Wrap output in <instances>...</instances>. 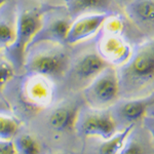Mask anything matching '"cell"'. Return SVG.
Here are the masks:
<instances>
[{
  "instance_id": "1",
  "label": "cell",
  "mask_w": 154,
  "mask_h": 154,
  "mask_svg": "<svg viewBox=\"0 0 154 154\" xmlns=\"http://www.w3.org/2000/svg\"><path fill=\"white\" fill-rule=\"evenodd\" d=\"M120 89L139 91L154 80V39L139 46L118 73Z\"/></svg>"
},
{
  "instance_id": "2",
  "label": "cell",
  "mask_w": 154,
  "mask_h": 154,
  "mask_svg": "<svg viewBox=\"0 0 154 154\" xmlns=\"http://www.w3.org/2000/svg\"><path fill=\"white\" fill-rule=\"evenodd\" d=\"M43 23V16L37 9H24L18 11L16 36L14 42L4 49L7 61L14 68H22L24 65L27 48Z\"/></svg>"
},
{
  "instance_id": "3",
  "label": "cell",
  "mask_w": 154,
  "mask_h": 154,
  "mask_svg": "<svg viewBox=\"0 0 154 154\" xmlns=\"http://www.w3.org/2000/svg\"><path fill=\"white\" fill-rule=\"evenodd\" d=\"M119 93L120 85L118 73L109 65L83 89V97L91 107L102 109L114 104Z\"/></svg>"
},
{
  "instance_id": "4",
  "label": "cell",
  "mask_w": 154,
  "mask_h": 154,
  "mask_svg": "<svg viewBox=\"0 0 154 154\" xmlns=\"http://www.w3.org/2000/svg\"><path fill=\"white\" fill-rule=\"evenodd\" d=\"M68 64L69 59L65 51L54 48L26 56L23 68L27 74H39L48 78H56L64 74Z\"/></svg>"
},
{
  "instance_id": "5",
  "label": "cell",
  "mask_w": 154,
  "mask_h": 154,
  "mask_svg": "<svg viewBox=\"0 0 154 154\" xmlns=\"http://www.w3.org/2000/svg\"><path fill=\"white\" fill-rule=\"evenodd\" d=\"M76 131L84 137H97L107 140L116 133V121L111 114L104 111H93L78 114Z\"/></svg>"
},
{
  "instance_id": "6",
  "label": "cell",
  "mask_w": 154,
  "mask_h": 154,
  "mask_svg": "<svg viewBox=\"0 0 154 154\" xmlns=\"http://www.w3.org/2000/svg\"><path fill=\"white\" fill-rule=\"evenodd\" d=\"M54 88L51 78L39 74H27L22 85V98L34 108L48 107L51 103Z\"/></svg>"
},
{
  "instance_id": "7",
  "label": "cell",
  "mask_w": 154,
  "mask_h": 154,
  "mask_svg": "<svg viewBox=\"0 0 154 154\" xmlns=\"http://www.w3.org/2000/svg\"><path fill=\"white\" fill-rule=\"evenodd\" d=\"M98 54L111 65H123L131 54V48L120 34L104 30L97 43Z\"/></svg>"
},
{
  "instance_id": "8",
  "label": "cell",
  "mask_w": 154,
  "mask_h": 154,
  "mask_svg": "<svg viewBox=\"0 0 154 154\" xmlns=\"http://www.w3.org/2000/svg\"><path fill=\"white\" fill-rule=\"evenodd\" d=\"M110 16L111 14L108 12H101L78 17L71 23L65 42L68 44H75L91 38L100 31L105 21Z\"/></svg>"
},
{
  "instance_id": "9",
  "label": "cell",
  "mask_w": 154,
  "mask_h": 154,
  "mask_svg": "<svg viewBox=\"0 0 154 154\" xmlns=\"http://www.w3.org/2000/svg\"><path fill=\"white\" fill-rule=\"evenodd\" d=\"M71 22L65 18H51L46 20L43 18V23L30 41L27 51L44 42L64 43Z\"/></svg>"
},
{
  "instance_id": "10",
  "label": "cell",
  "mask_w": 154,
  "mask_h": 154,
  "mask_svg": "<svg viewBox=\"0 0 154 154\" xmlns=\"http://www.w3.org/2000/svg\"><path fill=\"white\" fill-rule=\"evenodd\" d=\"M110 64L106 62L98 53H88L81 56L72 68L74 77L82 81L91 82L95 77L101 73Z\"/></svg>"
},
{
  "instance_id": "11",
  "label": "cell",
  "mask_w": 154,
  "mask_h": 154,
  "mask_svg": "<svg viewBox=\"0 0 154 154\" xmlns=\"http://www.w3.org/2000/svg\"><path fill=\"white\" fill-rule=\"evenodd\" d=\"M154 104V94L141 99H131L119 103L115 108V113L118 118L130 123L143 118L149 106Z\"/></svg>"
},
{
  "instance_id": "12",
  "label": "cell",
  "mask_w": 154,
  "mask_h": 154,
  "mask_svg": "<svg viewBox=\"0 0 154 154\" xmlns=\"http://www.w3.org/2000/svg\"><path fill=\"white\" fill-rule=\"evenodd\" d=\"M16 11L9 0L0 6V49H5L14 40L17 26Z\"/></svg>"
},
{
  "instance_id": "13",
  "label": "cell",
  "mask_w": 154,
  "mask_h": 154,
  "mask_svg": "<svg viewBox=\"0 0 154 154\" xmlns=\"http://www.w3.org/2000/svg\"><path fill=\"white\" fill-rule=\"evenodd\" d=\"M79 110L74 106H61L56 108L48 117V123L58 133L68 131L75 128Z\"/></svg>"
},
{
  "instance_id": "14",
  "label": "cell",
  "mask_w": 154,
  "mask_h": 154,
  "mask_svg": "<svg viewBox=\"0 0 154 154\" xmlns=\"http://www.w3.org/2000/svg\"><path fill=\"white\" fill-rule=\"evenodd\" d=\"M128 18L140 25L154 24V0H135L126 7Z\"/></svg>"
},
{
  "instance_id": "15",
  "label": "cell",
  "mask_w": 154,
  "mask_h": 154,
  "mask_svg": "<svg viewBox=\"0 0 154 154\" xmlns=\"http://www.w3.org/2000/svg\"><path fill=\"white\" fill-rule=\"evenodd\" d=\"M135 123H130L123 131L120 133H115L113 136H111L107 140H103L104 142L99 146V153L103 154H114L119 153L121 148L123 147L125 141L130 137L131 131L134 130Z\"/></svg>"
},
{
  "instance_id": "16",
  "label": "cell",
  "mask_w": 154,
  "mask_h": 154,
  "mask_svg": "<svg viewBox=\"0 0 154 154\" xmlns=\"http://www.w3.org/2000/svg\"><path fill=\"white\" fill-rule=\"evenodd\" d=\"M70 16H78L82 12L104 7L108 0H64Z\"/></svg>"
},
{
  "instance_id": "17",
  "label": "cell",
  "mask_w": 154,
  "mask_h": 154,
  "mask_svg": "<svg viewBox=\"0 0 154 154\" xmlns=\"http://www.w3.org/2000/svg\"><path fill=\"white\" fill-rule=\"evenodd\" d=\"M14 147L17 153L22 154H35L40 152L37 141L30 135H21L14 137Z\"/></svg>"
},
{
  "instance_id": "18",
  "label": "cell",
  "mask_w": 154,
  "mask_h": 154,
  "mask_svg": "<svg viewBox=\"0 0 154 154\" xmlns=\"http://www.w3.org/2000/svg\"><path fill=\"white\" fill-rule=\"evenodd\" d=\"M19 122L11 116L0 113V140H11L17 136Z\"/></svg>"
},
{
  "instance_id": "19",
  "label": "cell",
  "mask_w": 154,
  "mask_h": 154,
  "mask_svg": "<svg viewBox=\"0 0 154 154\" xmlns=\"http://www.w3.org/2000/svg\"><path fill=\"white\" fill-rule=\"evenodd\" d=\"M14 76V66L8 61H0V100L3 88Z\"/></svg>"
},
{
  "instance_id": "20",
  "label": "cell",
  "mask_w": 154,
  "mask_h": 154,
  "mask_svg": "<svg viewBox=\"0 0 154 154\" xmlns=\"http://www.w3.org/2000/svg\"><path fill=\"white\" fill-rule=\"evenodd\" d=\"M121 154H140L144 153V149L140 143L138 141L135 140H130V137L128 138V140L125 141L123 147L121 148L120 152Z\"/></svg>"
},
{
  "instance_id": "21",
  "label": "cell",
  "mask_w": 154,
  "mask_h": 154,
  "mask_svg": "<svg viewBox=\"0 0 154 154\" xmlns=\"http://www.w3.org/2000/svg\"><path fill=\"white\" fill-rule=\"evenodd\" d=\"M17 153L14 140H0V154Z\"/></svg>"
},
{
  "instance_id": "22",
  "label": "cell",
  "mask_w": 154,
  "mask_h": 154,
  "mask_svg": "<svg viewBox=\"0 0 154 154\" xmlns=\"http://www.w3.org/2000/svg\"><path fill=\"white\" fill-rule=\"evenodd\" d=\"M144 125L146 126V128H147L149 134H150L151 138L154 141V118L145 117L144 118Z\"/></svg>"
},
{
  "instance_id": "23",
  "label": "cell",
  "mask_w": 154,
  "mask_h": 154,
  "mask_svg": "<svg viewBox=\"0 0 154 154\" xmlns=\"http://www.w3.org/2000/svg\"><path fill=\"white\" fill-rule=\"evenodd\" d=\"M6 1H7V0H0V6H1L2 4H3L4 2H6Z\"/></svg>"
},
{
  "instance_id": "24",
  "label": "cell",
  "mask_w": 154,
  "mask_h": 154,
  "mask_svg": "<svg viewBox=\"0 0 154 154\" xmlns=\"http://www.w3.org/2000/svg\"><path fill=\"white\" fill-rule=\"evenodd\" d=\"M122 1H125V0H122Z\"/></svg>"
}]
</instances>
